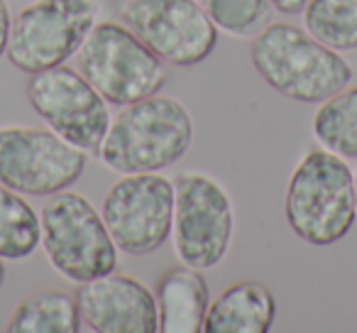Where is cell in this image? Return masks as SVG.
Listing matches in <instances>:
<instances>
[{"instance_id":"6da1fadb","label":"cell","mask_w":357,"mask_h":333,"mask_svg":"<svg viewBox=\"0 0 357 333\" xmlns=\"http://www.w3.org/2000/svg\"><path fill=\"white\" fill-rule=\"evenodd\" d=\"M250 61L269 89L296 103L318 105L355 79L342 52L331 50L306 27L291 22H269L252 37Z\"/></svg>"},{"instance_id":"7a4b0ae2","label":"cell","mask_w":357,"mask_h":333,"mask_svg":"<svg viewBox=\"0 0 357 333\" xmlns=\"http://www.w3.org/2000/svg\"><path fill=\"white\" fill-rule=\"evenodd\" d=\"M194 118L174 96L154 94L120 105L100 145L98 159L115 175L164 172L189 152Z\"/></svg>"},{"instance_id":"3957f363","label":"cell","mask_w":357,"mask_h":333,"mask_svg":"<svg viewBox=\"0 0 357 333\" xmlns=\"http://www.w3.org/2000/svg\"><path fill=\"white\" fill-rule=\"evenodd\" d=\"M284 216L291 233L306 245L331 248L340 243L357 219L347 159L326 147L306 149L289 177Z\"/></svg>"},{"instance_id":"277c9868","label":"cell","mask_w":357,"mask_h":333,"mask_svg":"<svg viewBox=\"0 0 357 333\" xmlns=\"http://www.w3.org/2000/svg\"><path fill=\"white\" fill-rule=\"evenodd\" d=\"M76 69L110 105L162 94L169 69L128 25L98 20L74 57Z\"/></svg>"},{"instance_id":"5b68a950","label":"cell","mask_w":357,"mask_h":333,"mask_svg":"<svg viewBox=\"0 0 357 333\" xmlns=\"http://www.w3.org/2000/svg\"><path fill=\"white\" fill-rule=\"evenodd\" d=\"M42 248L50 265L81 284L118 267V245L103 214L79 191L52 194L42 209Z\"/></svg>"},{"instance_id":"8992f818","label":"cell","mask_w":357,"mask_h":333,"mask_svg":"<svg viewBox=\"0 0 357 333\" xmlns=\"http://www.w3.org/2000/svg\"><path fill=\"white\" fill-rule=\"evenodd\" d=\"M174 186V253L181 262L204 272L218 267L235 235V209L228 189L206 172H184Z\"/></svg>"},{"instance_id":"52a82bcc","label":"cell","mask_w":357,"mask_h":333,"mask_svg":"<svg viewBox=\"0 0 357 333\" xmlns=\"http://www.w3.org/2000/svg\"><path fill=\"white\" fill-rule=\"evenodd\" d=\"M96 22V0H35L13 17L6 54L25 74L66 64Z\"/></svg>"},{"instance_id":"ba28073f","label":"cell","mask_w":357,"mask_h":333,"mask_svg":"<svg viewBox=\"0 0 357 333\" xmlns=\"http://www.w3.org/2000/svg\"><path fill=\"white\" fill-rule=\"evenodd\" d=\"M89 154L50 128H0V184L25 196H52L84 177Z\"/></svg>"},{"instance_id":"9c48e42d","label":"cell","mask_w":357,"mask_h":333,"mask_svg":"<svg viewBox=\"0 0 357 333\" xmlns=\"http://www.w3.org/2000/svg\"><path fill=\"white\" fill-rule=\"evenodd\" d=\"M25 91L32 110L45 120L47 128L84 149L89 157H98L113 115L110 103L79 69L59 64L30 74Z\"/></svg>"},{"instance_id":"30bf717a","label":"cell","mask_w":357,"mask_h":333,"mask_svg":"<svg viewBox=\"0 0 357 333\" xmlns=\"http://www.w3.org/2000/svg\"><path fill=\"white\" fill-rule=\"evenodd\" d=\"M176 186L162 172L120 175L108 189L100 214L125 255H149L169 240L174 228Z\"/></svg>"},{"instance_id":"8fae6325","label":"cell","mask_w":357,"mask_h":333,"mask_svg":"<svg viewBox=\"0 0 357 333\" xmlns=\"http://www.w3.org/2000/svg\"><path fill=\"white\" fill-rule=\"evenodd\" d=\"M115 17L167 66L191 69L208 59L218 42V30L196 0H118Z\"/></svg>"},{"instance_id":"7c38bea8","label":"cell","mask_w":357,"mask_h":333,"mask_svg":"<svg viewBox=\"0 0 357 333\" xmlns=\"http://www.w3.org/2000/svg\"><path fill=\"white\" fill-rule=\"evenodd\" d=\"M81 323L93 333H157V299L130 274L113 272L76 287Z\"/></svg>"},{"instance_id":"4fadbf2b","label":"cell","mask_w":357,"mask_h":333,"mask_svg":"<svg viewBox=\"0 0 357 333\" xmlns=\"http://www.w3.org/2000/svg\"><path fill=\"white\" fill-rule=\"evenodd\" d=\"M159 331L162 333H201L211 304L204 269L181 262L169 267L154 284Z\"/></svg>"},{"instance_id":"5bb4252c","label":"cell","mask_w":357,"mask_h":333,"mask_svg":"<svg viewBox=\"0 0 357 333\" xmlns=\"http://www.w3.org/2000/svg\"><path fill=\"white\" fill-rule=\"evenodd\" d=\"M277 318L272 289L257 279H240L211 299L204 333H267Z\"/></svg>"},{"instance_id":"9a60e30c","label":"cell","mask_w":357,"mask_h":333,"mask_svg":"<svg viewBox=\"0 0 357 333\" xmlns=\"http://www.w3.org/2000/svg\"><path fill=\"white\" fill-rule=\"evenodd\" d=\"M81 326L76 294L40 289L17 304L6 328L10 333H79Z\"/></svg>"},{"instance_id":"2e32d148","label":"cell","mask_w":357,"mask_h":333,"mask_svg":"<svg viewBox=\"0 0 357 333\" xmlns=\"http://www.w3.org/2000/svg\"><path fill=\"white\" fill-rule=\"evenodd\" d=\"M42 245V221L25 194L0 184V258L25 260Z\"/></svg>"},{"instance_id":"e0dca14e","label":"cell","mask_w":357,"mask_h":333,"mask_svg":"<svg viewBox=\"0 0 357 333\" xmlns=\"http://www.w3.org/2000/svg\"><path fill=\"white\" fill-rule=\"evenodd\" d=\"M311 130L321 147L345 159H357V86H345L318 103Z\"/></svg>"},{"instance_id":"ac0fdd59","label":"cell","mask_w":357,"mask_h":333,"mask_svg":"<svg viewBox=\"0 0 357 333\" xmlns=\"http://www.w3.org/2000/svg\"><path fill=\"white\" fill-rule=\"evenodd\" d=\"M303 27L335 52L357 50V0H308Z\"/></svg>"},{"instance_id":"d6986e66","label":"cell","mask_w":357,"mask_h":333,"mask_svg":"<svg viewBox=\"0 0 357 333\" xmlns=\"http://www.w3.org/2000/svg\"><path fill=\"white\" fill-rule=\"evenodd\" d=\"M218 32L238 40H252L272 22L269 0H196Z\"/></svg>"},{"instance_id":"ffe728a7","label":"cell","mask_w":357,"mask_h":333,"mask_svg":"<svg viewBox=\"0 0 357 333\" xmlns=\"http://www.w3.org/2000/svg\"><path fill=\"white\" fill-rule=\"evenodd\" d=\"M10 25H13V15H10V6L8 0H0V59L8 52V40H10Z\"/></svg>"},{"instance_id":"44dd1931","label":"cell","mask_w":357,"mask_h":333,"mask_svg":"<svg viewBox=\"0 0 357 333\" xmlns=\"http://www.w3.org/2000/svg\"><path fill=\"white\" fill-rule=\"evenodd\" d=\"M269 3L282 15H301L303 8L308 6V0H269Z\"/></svg>"},{"instance_id":"7402d4cb","label":"cell","mask_w":357,"mask_h":333,"mask_svg":"<svg viewBox=\"0 0 357 333\" xmlns=\"http://www.w3.org/2000/svg\"><path fill=\"white\" fill-rule=\"evenodd\" d=\"M3 284H6V262L0 258V289H3Z\"/></svg>"},{"instance_id":"603a6c76","label":"cell","mask_w":357,"mask_h":333,"mask_svg":"<svg viewBox=\"0 0 357 333\" xmlns=\"http://www.w3.org/2000/svg\"><path fill=\"white\" fill-rule=\"evenodd\" d=\"M352 182H355V209H357V167H355V172H352Z\"/></svg>"}]
</instances>
